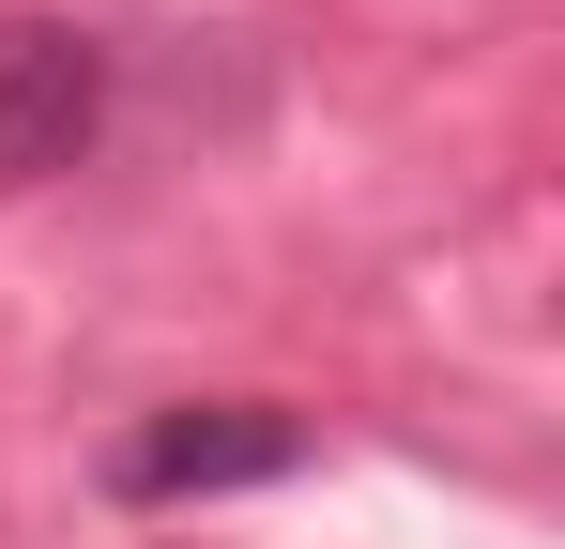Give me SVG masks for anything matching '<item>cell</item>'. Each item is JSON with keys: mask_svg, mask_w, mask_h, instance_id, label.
I'll use <instances>...</instances> for the list:
<instances>
[{"mask_svg": "<svg viewBox=\"0 0 565 549\" xmlns=\"http://www.w3.org/2000/svg\"><path fill=\"white\" fill-rule=\"evenodd\" d=\"M93 122H107V46L77 15H0V198L77 169Z\"/></svg>", "mask_w": 565, "mask_h": 549, "instance_id": "1", "label": "cell"}, {"mask_svg": "<svg viewBox=\"0 0 565 549\" xmlns=\"http://www.w3.org/2000/svg\"><path fill=\"white\" fill-rule=\"evenodd\" d=\"M290 458H306V428H290V412L214 397V412H153L138 443L107 458V488H122V504H184V488H260V473H290Z\"/></svg>", "mask_w": 565, "mask_h": 549, "instance_id": "2", "label": "cell"}]
</instances>
